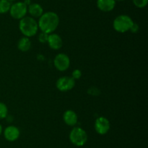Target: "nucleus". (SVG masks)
<instances>
[{"mask_svg":"<svg viewBox=\"0 0 148 148\" xmlns=\"http://www.w3.org/2000/svg\"><path fill=\"white\" fill-rule=\"evenodd\" d=\"M69 140L77 147H82L88 141V134L81 127H74L69 133Z\"/></svg>","mask_w":148,"mask_h":148,"instance_id":"4","label":"nucleus"},{"mask_svg":"<svg viewBox=\"0 0 148 148\" xmlns=\"http://www.w3.org/2000/svg\"><path fill=\"white\" fill-rule=\"evenodd\" d=\"M81 76H82V72H81L80 70L75 69L72 71V76L71 77L75 80H78L81 78Z\"/></svg>","mask_w":148,"mask_h":148,"instance_id":"20","label":"nucleus"},{"mask_svg":"<svg viewBox=\"0 0 148 148\" xmlns=\"http://www.w3.org/2000/svg\"><path fill=\"white\" fill-rule=\"evenodd\" d=\"M134 6L138 8H144L147 6L148 0H132Z\"/></svg>","mask_w":148,"mask_h":148,"instance_id":"17","label":"nucleus"},{"mask_svg":"<svg viewBox=\"0 0 148 148\" xmlns=\"http://www.w3.org/2000/svg\"><path fill=\"white\" fill-rule=\"evenodd\" d=\"M27 12V6L23 1L12 4L10 10V14L14 19L20 20L25 17Z\"/></svg>","mask_w":148,"mask_h":148,"instance_id":"5","label":"nucleus"},{"mask_svg":"<svg viewBox=\"0 0 148 148\" xmlns=\"http://www.w3.org/2000/svg\"><path fill=\"white\" fill-rule=\"evenodd\" d=\"M63 120L68 126H75L78 122V116L72 110H67L64 113Z\"/></svg>","mask_w":148,"mask_h":148,"instance_id":"11","label":"nucleus"},{"mask_svg":"<svg viewBox=\"0 0 148 148\" xmlns=\"http://www.w3.org/2000/svg\"><path fill=\"white\" fill-rule=\"evenodd\" d=\"M23 2H24L27 6H29L30 4H31V2H30V0H25Z\"/></svg>","mask_w":148,"mask_h":148,"instance_id":"22","label":"nucleus"},{"mask_svg":"<svg viewBox=\"0 0 148 148\" xmlns=\"http://www.w3.org/2000/svg\"><path fill=\"white\" fill-rule=\"evenodd\" d=\"M8 115V108L4 102H0V119L6 118Z\"/></svg>","mask_w":148,"mask_h":148,"instance_id":"16","label":"nucleus"},{"mask_svg":"<svg viewBox=\"0 0 148 148\" xmlns=\"http://www.w3.org/2000/svg\"><path fill=\"white\" fill-rule=\"evenodd\" d=\"M134 21L127 15H120L117 16L114 20L113 27L116 31L119 33H125L130 30Z\"/></svg>","mask_w":148,"mask_h":148,"instance_id":"3","label":"nucleus"},{"mask_svg":"<svg viewBox=\"0 0 148 148\" xmlns=\"http://www.w3.org/2000/svg\"><path fill=\"white\" fill-rule=\"evenodd\" d=\"M139 30H140V27H139L138 25L135 23H133L131 28H130V31H131L132 33H137L139 31Z\"/></svg>","mask_w":148,"mask_h":148,"instance_id":"21","label":"nucleus"},{"mask_svg":"<svg viewBox=\"0 0 148 148\" xmlns=\"http://www.w3.org/2000/svg\"><path fill=\"white\" fill-rule=\"evenodd\" d=\"M7 1H10V2H11V1H15V0H7Z\"/></svg>","mask_w":148,"mask_h":148,"instance_id":"25","label":"nucleus"},{"mask_svg":"<svg viewBox=\"0 0 148 148\" xmlns=\"http://www.w3.org/2000/svg\"><path fill=\"white\" fill-rule=\"evenodd\" d=\"M19 29L24 36L28 38L34 36L38 30V22L30 16H25L20 20Z\"/></svg>","mask_w":148,"mask_h":148,"instance_id":"2","label":"nucleus"},{"mask_svg":"<svg viewBox=\"0 0 148 148\" xmlns=\"http://www.w3.org/2000/svg\"><path fill=\"white\" fill-rule=\"evenodd\" d=\"M97 7L101 11L108 12L112 11L116 6L115 0H97Z\"/></svg>","mask_w":148,"mask_h":148,"instance_id":"12","label":"nucleus"},{"mask_svg":"<svg viewBox=\"0 0 148 148\" xmlns=\"http://www.w3.org/2000/svg\"><path fill=\"white\" fill-rule=\"evenodd\" d=\"M116 1H124V0H115Z\"/></svg>","mask_w":148,"mask_h":148,"instance_id":"24","label":"nucleus"},{"mask_svg":"<svg viewBox=\"0 0 148 148\" xmlns=\"http://www.w3.org/2000/svg\"><path fill=\"white\" fill-rule=\"evenodd\" d=\"M38 28L41 32L50 34L53 33L59 25V17L54 12H46L39 17Z\"/></svg>","mask_w":148,"mask_h":148,"instance_id":"1","label":"nucleus"},{"mask_svg":"<svg viewBox=\"0 0 148 148\" xmlns=\"http://www.w3.org/2000/svg\"><path fill=\"white\" fill-rule=\"evenodd\" d=\"M3 131V129H2V126H1V124H0V135L1 134V133H2Z\"/></svg>","mask_w":148,"mask_h":148,"instance_id":"23","label":"nucleus"},{"mask_svg":"<svg viewBox=\"0 0 148 148\" xmlns=\"http://www.w3.org/2000/svg\"><path fill=\"white\" fill-rule=\"evenodd\" d=\"M27 12L30 15V17L39 18L43 14V9L42 6L38 3H31L27 6Z\"/></svg>","mask_w":148,"mask_h":148,"instance_id":"13","label":"nucleus"},{"mask_svg":"<svg viewBox=\"0 0 148 148\" xmlns=\"http://www.w3.org/2000/svg\"><path fill=\"white\" fill-rule=\"evenodd\" d=\"M53 65L58 71L63 72L66 71L70 66V59L66 54L59 53L55 57Z\"/></svg>","mask_w":148,"mask_h":148,"instance_id":"7","label":"nucleus"},{"mask_svg":"<svg viewBox=\"0 0 148 148\" xmlns=\"http://www.w3.org/2000/svg\"><path fill=\"white\" fill-rule=\"evenodd\" d=\"M11 5V2L7 0H0V14H6L9 12Z\"/></svg>","mask_w":148,"mask_h":148,"instance_id":"15","label":"nucleus"},{"mask_svg":"<svg viewBox=\"0 0 148 148\" xmlns=\"http://www.w3.org/2000/svg\"><path fill=\"white\" fill-rule=\"evenodd\" d=\"M47 43L49 46L53 50H59L62 47L63 45V41L62 37L59 34L56 33H50L49 34Z\"/></svg>","mask_w":148,"mask_h":148,"instance_id":"9","label":"nucleus"},{"mask_svg":"<svg viewBox=\"0 0 148 148\" xmlns=\"http://www.w3.org/2000/svg\"><path fill=\"white\" fill-rule=\"evenodd\" d=\"M48 38H49V34L44 33V32H41V33L38 35V41L42 44L47 43Z\"/></svg>","mask_w":148,"mask_h":148,"instance_id":"18","label":"nucleus"},{"mask_svg":"<svg viewBox=\"0 0 148 148\" xmlns=\"http://www.w3.org/2000/svg\"><path fill=\"white\" fill-rule=\"evenodd\" d=\"M31 41L30 40L28 37H22L19 39L18 42H17V48L20 51L23 52H27L31 48Z\"/></svg>","mask_w":148,"mask_h":148,"instance_id":"14","label":"nucleus"},{"mask_svg":"<svg viewBox=\"0 0 148 148\" xmlns=\"http://www.w3.org/2000/svg\"><path fill=\"white\" fill-rule=\"evenodd\" d=\"M88 93L92 96H98L101 94V91L98 88H96V87L92 86L89 88V89L88 90Z\"/></svg>","mask_w":148,"mask_h":148,"instance_id":"19","label":"nucleus"},{"mask_svg":"<svg viewBox=\"0 0 148 148\" xmlns=\"http://www.w3.org/2000/svg\"><path fill=\"white\" fill-rule=\"evenodd\" d=\"M95 130L98 134L104 135L107 133L109 131L111 124L108 119L106 117H98L95 120V124H94Z\"/></svg>","mask_w":148,"mask_h":148,"instance_id":"8","label":"nucleus"},{"mask_svg":"<svg viewBox=\"0 0 148 148\" xmlns=\"http://www.w3.org/2000/svg\"><path fill=\"white\" fill-rule=\"evenodd\" d=\"M75 86V80L71 76L60 77L56 82V86L59 91L65 92L72 90Z\"/></svg>","mask_w":148,"mask_h":148,"instance_id":"6","label":"nucleus"},{"mask_svg":"<svg viewBox=\"0 0 148 148\" xmlns=\"http://www.w3.org/2000/svg\"><path fill=\"white\" fill-rule=\"evenodd\" d=\"M20 131L18 128L15 126H9L4 129V138L9 142H14L19 138Z\"/></svg>","mask_w":148,"mask_h":148,"instance_id":"10","label":"nucleus"}]
</instances>
